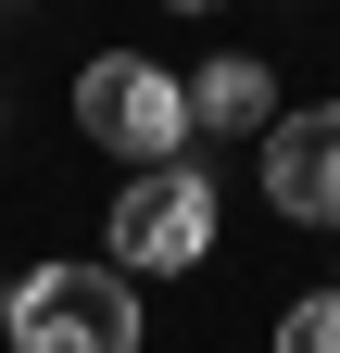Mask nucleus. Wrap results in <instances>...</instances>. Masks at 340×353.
<instances>
[{
  "label": "nucleus",
  "instance_id": "obj_6",
  "mask_svg": "<svg viewBox=\"0 0 340 353\" xmlns=\"http://www.w3.org/2000/svg\"><path fill=\"white\" fill-rule=\"evenodd\" d=\"M277 353H340V290L290 303V316H277Z\"/></svg>",
  "mask_w": 340,
  "mask_h": 353
},
{
  "label": "nucleus",
  "instance_id": "obj_7",
  "mask_svg": "<svg viewBox=\"0 0 340 353\" xmlns=\"http://www.w3.org/2000/svg\"><path fill=\"white\" fill-rule=\"evenodd\" d=\"M177 13H202V0H177Z\"/></svg>",
  "mask_w": 340,
  "mask_h": 353
},
{
  "label": "nucleus",
  "instance_id": "obj_1",
  "mask_svg": "<svg viewBox=\"0 0 340 353\" xmlns=\"http://www.w3.org/2000/svg\"><path fill=\"white\" fill-rule=\"evenodd\" d=\"M0 328L25 353H139V290H126V265H38L0 303Z\"/></svg>",
  "mask_w": 340,
  "mask_h": 353
},
{
  "label": "nucleus",
  "instance_id": "obj_5",
  "mask_svg": "<svg viewBox=\"0 0 340 353\" xmlns=\"http://www.w3.org/2000/svg\"><path fill=\"white\" fill-rule=\"evenodd\" d=\"M189 126H277V88H265V63H202L189 76Z\"/></svg>",
  "mask_w": 340,
  "mask_h": 353
},
{
  "label": "nucleus",
  "instance_id": "obj_2",
  "mask_svg": "<svg viewBox=\"0 0 340 353\" xmlns=\"http://www.w3.org/2000/svg\"><path fill=\"white\" fill-rule=\"evenodd\" d=\"M76 126H89L101 152H126V164H177L189 152V88L151 76L139 51H101L89 76H76Z\"/></svg>",
  "mask_w": 340,
  "mask_h": 353
},
{
  "label": "nucleus",
  "instance_id": "obj_3",
  "mask_svg": "<svg viewBox=\"0 0 340 353\" xmlns=\"http://www.w3.org/2000/svg\"><path fill=\"white\" fill-rule=\"evenodd\" d=\"M114 252H126V278L202 265V252H215V190H202L189 164H126V190H114Z\"/></svg>",
  "mask_w": 340,
  "mask_h": 353
},
{
  "label": "nucleus",
  "instance_id": "obj_4",
  "mask_svg": "<svg viewBox=\"0 0 340 353\" xmlns=\"http://www.w3.org/2000/svg\"><path fill=\"white\" fill-rule=\"evenodd\" d=\"M265 202L303 214V228H340V101L265 126Z\"/></svg>",
  "mask_w": 340,
  "mask_h": 353
},
{
  "label": "nucleus",
  "instance_id": "obj_8",
  "mask_svg": "<svg viewBox=\"0 0 340 353\" xmlns=\"http://www.w3.org/2000/svg\"><path fill=\"white\" fill-rule=\"evenodd\" d=\"M0 303H13V290H0Z\"/></svg>",
  "mask_w": 340,
  "mask_h": 353
}]
</instances>
